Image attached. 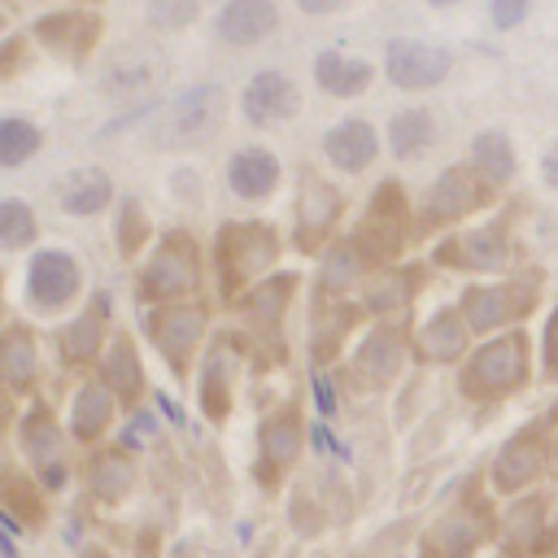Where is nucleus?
Segmentation results:
<instances>
[{"label": "nucleus", "instance_id": "nucleus-1", "mask_svg": "<svg viewBox=\"0 0 558 558\" xmlns=\"http://www.w3.org/2000/svg\"><path fill=\"white\" fill-rule=\"evenodd\" d=\"M449 70V52L423 39H392L388 44V78L397 87H432Z\"/></svg>", "mask_w": 558, "mask_h": 558}, {"label": "nucleus", "instance_id": "nucleus-2", "mask_svg": "<svg viewBox=\"0 0 558 558\" xmlns=\"http://www.w3.org/2000/svg\"><path fill=\"white\" fill-rule=\"evenodd\" d=\"M157 78H161V57L153 48H122L109 57L100 87L109 96H140V92L157 87Z\"/></svg>", "mask_w": 558, "mask_h": 558}, {"label": "nucleus", "instance_id": "nucleus-3", "mask_svg": "<svg viewBox=\"0 0 558 558\" xmlns=\"http://www.w3.org/2000/svg\"><path fill=\"white\" fill-rule=\"evenodd\" d=\"M222 118V92L218 87H192L174 100L170 109V135L183 144H196L201 135H209Z\"/></svg>", "mask_w": 558, "mask_h": 558}, {"label": "nucleus", "instance_id": "nucleus-4", "mask_svg": "<svg viewBox=\"0 0 558 558\" xmlns=\"http://www.w3.org/2000/svg\"><path fill=\"white\" fill-rule=\"evenodd\" d=\"M523 366H527L523 362V340L510 336V340H497V344L480 349V357L466 371V384H475V388H510V384L523 379Z\"/></svg>", "mask_w": 558, "mask_h": 558}, {"label": "nucleus", "instance_id": "nucleus-5", "mask_svg": "<svg viewBox=\"0 0 558 558\" xmlns=\"http://www.w3.org/2000/svg\"><path fill=\"white\" fill-rule=\"evenodd\" d=\"M296 109V87L283 74H257L244 92V113L253 122H275Z\"/></svg>", "mask_w": 558, "mask_h": 558}, {"label": "nucleus", "instance_id": "nucleus-6", "mask_svg": "<svg viewBox=\"0 0 558 558\" xmlns=\"http://www.w3.org/2000/svg\"><path fill=\"white\" fill-rule=\"evenodd\" d=\"M270 26H275V4L270 0H231L218 17L222 39H231V44H253Z\"/></svg>", "mask_w": 558, "mask_h": 558}, {"label": "nucleus", "instance_id": "nucleus-7", "mask_svg": "<svg viewBox=\"0 0 558 558\" xmlns=\"http://www.w3.org/2000/svg\"><path fill=\"white\" fill-rule=\"evenodd\" d=\"M527 305V288H493V292H471L466 296V314H471V327H493V323H506L514 318L519 310Z\"/></svg>", "mask_w": 558, "mask_h": 558}, {"label": "nucleus", "instance_id": "nucleus-8", "mask_svg": "<svg viewBox=\"0 0 558 558\" xmlns=\"http://www.w3.org/2000/svg\"><path fill=\"white\" fill-rule=\"evenodd\" d=\"M327 153H331L336 166L357 170V166H366L375 157V135H371L366 122H344V126H336L327 135Z\"/></svg>", "mask_w": 558, "mask_h": 558}, {"label": "nucleus", "instance_id": "nucleus-9", "mask_svg": "<svg viewBox=\"0 0 558 558\" xmlns=\"http://www.w3.org/2000/svg\"><path fill=\"white\" fill-rule=\"evenodd\" d=\"M541 471V445L532 440V436H519L514 445H506V453L497 458V484L501 488H519V484H527L532 475Z\"/></svg>", "mask_w": 558, "mask_h": 558}, {"label": "nucleus", "instance_id": "nucleus-10", "mask_svg": "<svg viewBox=\"0 0 558 558\" xmlns=\"http://www.w3.org/2000/svg\"><path fill=\"white\" fill-rule=\"evenodd\" d=\"M388 140H392V153H397V157H414V153H423L427 140H432V118H427L423 109H410V113L392 118Z\"/></svg>", "mask_w": 558, "mask_h": 558}, {"label": "nucleus", "instance_id": "nucleus-11", "mask_svg": "<svg viewBox=\"0 0 558 558\" xmlns=\"http://www.w3.org/2000/svg\"><path fill=\"white\" fill-rule=\"evenodd\" d=\"M475 201H480V187L471 183L466 170H449V174L440 179V187L432 192V209H440V214H462V209H471Z\"/></svg>", "mask_w": 558, "mask_h": 558}, {"label": "nucleus", "instance_id": "nucleus-12", "mask_svg": "<svg viewBox=\"0 0 558 558\" xmlns=\"http://www.w3.org/2000/svg\"><path fill=\"white\" fill-rule=\"evenodd\" d=\"M475 166H480L488 179H506V174H514L510 140H506V135H497V131L480 135V140H475Z\"/></svg>", "mask_w": 558, "mask_h": 558}, {"label": "nucleus", "instance_id": "nucleus-13", "mask_svg": "<svg viewBox=\"0 0 558 558\" xmlns=\"http://www.w3.org/2000/svg\"><path fill=\"white\" fill-rule=\"evenodd\" d=\"M318 78L331 87V92H340V96H349V92H357V87H366V78H371V70L362 65V61H344V57H323L318 61Z\"/></svg>", "mask_w": 558, "mask_h": 558}, {"label": "nucleus", "instance_id": "nucleus-14", "mask_svg": "<svg viewBox=\"0 0 558 558\" xmlns=\"http://www.w3.org/2000/svg\"><path fill=\"white\" fill-rule=\"evenodd\" d=\"M270 174H275V166L262 157V153H244V157H235L231 161V183H235V192H266L270 187Z\"/></svg>", "mask_w": 558, "mask_h": 558}, {"label": "nucleus", "instance_id": "nucleus-15", "mask_svg": "<svg viewBox=\"0 0 558 558\" xmlns=\"http://www.w3.org/2000/svg\"><path fill=\"white\" fill-rule=\"evenodd\" d=\"M105 196H109V183H105L96 170H83V174L65 187V209H74V214H92V209H100Z\"/></svg>", "mask_w": 558, "mask_h": 558}, {"label": "nucleus", "instance_id": "nucleus-16", "mask_svg": "<svg viewBox=\"0 0 558 558\" xmlns=\"http://www.w3.org/2000/svg\"><path fill=\"white\" fill-rule=\"evenodd\" d=\"M35 131L26 122H0V161H22L35 153Z\"/></svg>", "mask_w": 558, "mask_h": 558}, {"label": "nucleus", "instance_id": "nucleus-17", "mask_svg": "<svg viewBox=\"0 0 558 558\" xmlns=\"http://www.w3.org/2000/svg\"><path fill=\"white\" fill-rule=\"evenodd\" d=\"M527 4L532 0H493V22L506 31V26H519L527 17Z\"/></svg>", "mask_w": 558, "mask_h": 558}, {"label": "nucleus", "instance_id": "nucleus-18", "mask_svg": "<svg viewBox=\"0 0 558 558\" xmlns=\"http://www.w3.org/2000/svg\"><path fill=\"white\" fill-rule=\"evenodd\" d=\"M545 357H549V366L558 371V310L549 314V327H545Z\"/></svg>", "mask_w": 558, "mask_h": 558}, {"label": "nucleus", "instance_id": "nucleus-19", "mask_svg": "<svg viewBox=\"0 0 558 558\" xmlns=\"http://www.w3.org/2000/svg\"><path fill=\"white\" fill-rule=\"evenodd\" d=\"M541 170H545V179L558 187V140L549 144V153H545V161H541Z\"/></svg>", "mask_w": 558, "mask_h": 558}, {"label": "nucleus", "instance_id": "nucleus-20", "mask_svg": "<svg viewBox=\"0 0 558 558\" xmlns=\"http://www.w3.org/2000/svg\"><path fill=\"white\" fill-rule=\"evenodd\" d=\"M336 4H344V0H301V9H318V13L323 9H336Z\"/></svg>", "mask_w": 558, "mask_h": 558}, {"label": "nucleus", "instance_id": "nucleus-21", "mask_svg": "<svg viewBox=\"0 0 558 558\" xmlns=\"http://www.w3.org/2000/svg\"><path fill=\"white\" fill-rule=\"evenodd\" d=\"M432 4H453V0H432Z\"/></svg>", "mask_w": 558, "mask_h": 558}]
</instances>
